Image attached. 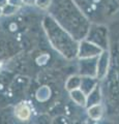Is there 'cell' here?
Instances as JSON below:
<instances>
[{
	"label": "cell",
	"instance_id": "6da1fadb",
	"mask_svg": "<svg viewBox=\"0 0 119 124\" xmlns=\"http://www.w3.org/2000/svg\"><path fill=\"white\" fill-rule=\"evenodd\" d=\"M16 115L18 118H20L21 120H26L29 118L30 116V110L29 108L24 103H21L16 108Z\"/></svg>",
	"mask_w": 119,
	"mask_h": 124
}]
</instances>
